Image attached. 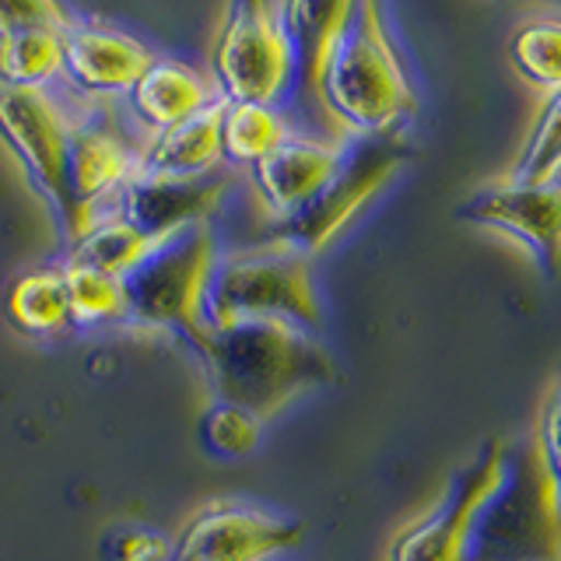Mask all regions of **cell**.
Returning a JSON list of instances; mask_svg holds the SVG:
<instances>
[{
    "label": "cell",
    "instance_id": "6",
    "mask_svg": "<svg viewBox=\"0 0 561 561\" xmlns=\"http://www.w3.org/2000/svg\"><path fill=\"white\" fill-rule=\"evenodd\" d=\"M411 154L414 151L400 130L382 137H347L344 158L337 172L330 175V183L295 215L274 221L267 242L306 260L320 253L362 215L365 204L393 180Z\"/></svg>",
    "mask_w": 561,
    "mask_h": 561
},
{
    "label": "cell",
    "instance_id": "15",
    "mask_svg": "<svg viewBox=\"0 0 561 561\" xmlns=\"http://www.w3.org/2000/svg\"><path fill=\"white\" fill-rule=\"evenodd\" d=\"M344 158V140L288 134L280 145L253 165V186L274 221L295 215L320 193Z\"/></svg>",
    "mask_w": 561,
    "mask_h": 561
},
{
    "label": "cell",
    "instance_id": "13",
    "mask_svg": "<svg viewBox=\"0 0 561 561\" xmlns=\"http://www.w3.org/2000/svg\"><path fill=\"white\" fill-rule=\"evenodd\" d=\"M232 175L225 169L207 175H151L137 172L116 197V215L127 218L151 242H162L190 225H204L221 207Z\"/></svg>",
    "mask_w": 561,
    "mask_h": 561
},
{
    "label": "cell",
    "instance_id": "22",
    "mask_svg": "<svg viewBox=\"0 0 561 561\" xmlns=\"http://www.w3.org/2000/svg\"><path fill=\"white\" fill-rule=\"evenodd\" d=\"M64 78V28H25L0 39V84L49 88Z\"/></svg>",
    "mask_w": 561,
    "mask_h": 561
},
{
    "label": "cell",
    "instance_id": "9",
    "mask_svg": "<svg viewBox=\"0 0 561 561\" xmlns=\"http://www.w3.org/2000/svg\"><path fill=\"white\" fill-rule=\"evenodd\" d=\"M0 137L25 169L32 190L49 204L53 218L64 221L67 193V140L70 123L46 88H11L0 84Z\"/></svg>",
    "mask_w": 561,
    "mask_h": 561
},
{
    "label": "cell",
    "instance_id": "16",
    "mask_svg": "<svg viewBox=\"0 0 561 561\" xmlns=\"http://www.w3.org/2000/svg\"><path fill=\"white\" fill-rule=\"evenodd\" d=\"M351 11H355L351 0H341V4H312V0L280 4V22H285L295 64L291 92L302 102L316 105V113H323V75Z\"/></svg>",
    "mask_w": 561,
    "mask_h": 561
},
{
    "label": "cell",
    "instance_id": "17",
    "mask_svg": "<svg viewBox=\"0 0 561 561\" xmlns=\"http://www.w3.org/2000/svg\"><path fill=\"white\" fill-rule=\"evenodd\" d=\"M218 99L221 95L215 84L204 81L193 67L169 57H154L148 75L130 88V110L148 127V134L169 130L175 123L204 113Z\"/></svg>",
    "mask_w": 561,
    "mask_h": 561
},
{
    "label": "cell",
    "instance_id": "25",
    "mask_svg": "<svg viewBox=\"0 0 561 561\" xmlns=\"http://www.w3.org/2000/svg\"><path fill=\"white\" fill-rule=\"evenodd\" d=\"M64 280H67V306H70V323L78 327H99L113 320H130L127 316V291L123 280L99 274L81 263H64Z\"/></svg>",
    "mask_w": 561,
    "mask_h": 561
},
{
    "label": "cell",
    "instance_id": "5",
    "mask_svg": "<svg viewBox=\"0 0 561 561\" xmlns=\"http://www.w3.org/2000/svg\"><path fill=\"white\" fill-rule=\"evenodd\" d=\"M218 239L210 221L190 225L162 242L123 277L127 316L145 327L175 330L197 347L207 333L204 306L218 267Z\"/></svg>",
    "mask_w": 561,
    "mask_h": 561
},
{
    "label": "cell",
    "instance_id": "12",
    "mask_svg": "<svg viewBox=\"0 0 561 561\" xmlns=\"http://www.w3.org/2000/svg\"><path fill=\"white\" fill-rule=\"evenodd\" d=\"M140 172V148H130L113 127L78 123L67 140L64 193L67 210L60 228L75 245L102 218V204L116 201L123 186Z\"/></svg>",
    "mask_w": 561,
    "mask_h": 561
},
{
    "label": "cell",
    "instance_id": "10",
    "mask_svg": "<svg viewBox=\"0 0 561 561\" xmlns=\"http://www.w3.org/2000/svg\"><path fill=\"white\" fill-rule=\"evenodd\" d=\"M456 218L463 225L484 228V232L513 239L530 253L543 277H561V183L523 186L499 180L470 193L456 210Z\"/></svg>",
    "mask_w": 561,
    "mask_h": 561
},
{
    "label": "cell",
    "instance_id": "11",
    "mask_svg": "<svg viewBox=\"0 0 561 561\" xmlns=\"http://www.w3.org/2000/svg\"><path fill=\"white\" fill-rule=\"evenodd\" d=\"M499 467L502 443H484L446 481L443 495L393 537L386 561H463L470 516L499 481Z\"/></svg>",
    "mask_w": 561,
    "mask_h": 561
},
{
    "label": "cell",
    "instance_id": "1",
    "mask_svg": "<svg viewBox=\"0 0 561 561\" xmlns=\"http://www.w3.org/2000/svg\"><path fill=\"white\" fill-rule=\"evenodd\" d=\"M215 400L236 403L267 421L298 393L337 379L333 358L316 333L280 320H242L210 327L197 344Z\"/></svg>",
    "mask_w": 561,
    "mask_h": 561
},
{
    "label": "cell",
    "instance_id": "7",
    "mask_svg": "<svg viewBox=\"0 0 561 561\" xmlns=\"http://www.w3.org/2000/svg\"><path fill=\"white\" fill-rule=\"evenodd\" d=\"M210 75L225 102L277 105L291 95L295 64L280 4L242 0L228 8L210 49Z\"/></svg>",
    "mask_w": 561,
    "mask_h": 561
},
{
    "label": "cell",
    "instance_id": "14",
    "mask_svg": "<svg viewBox=\"0 0 561 561\" xmlns=\"http://www.w3.org/2000/svg\"><path fill=\"white\" fill-rule=\"evenodd\" d=\"M154 53L119 32L99 22H75L64 32V78L84 95H130V88L148 75Z\"/></svg>",
    "mask_w": 561,
    "mask_h": 561
},
{
    "label": "cell",
    "instance_id": "24",
    "mask_svg": "<svg viewBox=\"0 0 561 561\" xmlns=\"http://www.w3.org/2000/svg\"><path fill=\"white\" fill-rule=\"evenodd\" d=\"M502 180L523 186L561 183V92L540 102L530 137L523 140V151L516 154V162L508 165Z\"/></svg>",
    "mask_w": 561,
    "mask_h": 561
},
{
    "label": "cell",
    "instance_id": "8",
    "mask_svg": "<svg viewBox=\"0 0 561 561\" xmlns=\"http://www.w3.org/2000/svg\"><path fill=\"white\" fill-rule=\"evenodd\" d=\"M306 526L253 502H207L172 540V561H271L302 543Z\"/></svg>",
    "mask_w": 561,
    "mask_h": 561
},
{
    "label": "cell",
    "instance_id": "21",
    "mask_svg": "<svg viewBox=\"0 0 561 561\" xmlns=\"http://www.w3.org/2000/svg\"><path fill=\"white\" fill-rule=\"evenodd\" d=\"M151 250H154V242L145 232H137L127 218H119L116 210H110V215H102L75 245H70L67 263H81V267H92L99 274L123 280Z\"/></svg>",
    "mask_w": 561,
    "mask_h": 561
},
{
    "label": "cell",
    "instance_id": "23",
    "mask_svg": "<svg viewBox=\"0 0 561 561\" xmlns=\"http://www.w3.org/2000/svg\"><path fill=\"white\" fill-rule=\"evenodd\" d=\"M508 64L516 78L534 84L537 92H561V18L540 14L519 22L508 35Z\"/></svg>",
    "mask_w": 561,
    "mask_h": 561
},
{
    "label": "cell",
    "instance_id": "20",
    "mask_svg": "<svg viewBox=\"0 0 561 561\" xmlns=\"http://www.w3.org/2000/svg\"><path fill=\"white\" fill-rule=\"evenodd\" d=\"M8 320L32 337H46V333L70 327L64 267H43L18 277L8 291Z\"/></svg>",
    "mask_w": 561,
    "mask_h": 561
},
{
    "label": "cell",
    "instance_id": "4",
    "mask_svg": "<svg viewBox=\"0 0 561 561\" xmlns=\"http://www.w3.org/2000/svg\"><path fill=\"white\" fill-rule=\"evenodd\" d=\"M242 320H280L309 333L320 330L323 316L312 288L309 260L271 242L218 256L207 288L204 323L210 330Z\"/></svg>",
    "mask_w": 561,
    "mask_h": 561
},
{
    "label": "cell",
    "instance_id": "27",
    "mask_svg": "<svg viewBox=\"0 0 561 561\" xmlns=\"http://www.w3.org/2000/svg\"><path fill=\"white\" fill-rule=\"evenodd\" d=\"M105 561H172V540L158 530L145 526H127V530H113L102 540Z\"/></svg>",
    "mask_w": 561,
    "mask_h": 561
},
{
    "label": "cell",
    "instance_id": "28",
    "mask_svg": "<svg viewBox=\"0 0 561 561\" xmlns=\"http://www.w3.org/2000/svg\"><path fill=\"white\" fill-rule=\"evenodd\" d=\"M75 18L67 8L49 4V0H0V39L25 28H70Z\"/></svg>",
    "mask_w": 561,
    "mask_h": 561
},
{
    "label": "cell",
    "instance_id": "18",
    "mask_svg": "<svg viewBox=\"0 0 561 561\" xmlns=\"http://www.w3.org/2000/svg\"><path fill=\"white\" fill-rule=\"evenodd\" d=\"M221 113L225 99L210 102L204 113L175 123L169 130L148 134L140 145V172L151 175H207L225 169L221 158Z\"/></svg>",
    "mask_w": 561,
    "mask_h": 561
},
{
    "label": "cell",
    "instance_id": "19",
    "mask_svg": "<svg viewBox=\"0 0 561 561\" xmlns=\"http://www.w3.org/2000/svg\"><path fill=\"white\" fill-rule=\"evenodd\" d=\"M291 130L277 105L225 102L221 113V158L225 165L253 169L267 158Z\"/></svg>",
    "mask_w": 561,
    "mask_h": 561
},
{
    "label": "cell",
    "instance_id": "29",
    "mask_svg": "<svg viewBox=\"0 0 561 561\" xmlns=\"http://www.w3.org/2000/svg\"><path fill=\"white\" fill-rule=\"evenodd\" d=\"M534 443L540 449V460L548 467V478H551V484L558 491V502H561V379L551 386L548 397L540 403Z\"/></svg>",
    "mask_w": 561,
    "mask_h": 561
},
{
    "label": "cell",
    "instance_id": "2",
    "mask_svg": "<svg viewBox=\"0 0 561 561\" xmlns=\"http://www.w3.org/2000/svg\"><path fill=\"white\" fill-rule=\"evenodd\" d=\"M414 88L400 49L386 28V14L373 0L351 11L323 75V116L337 137L397 134L414 116Z\"/></svg>",
    "mask_w": 561,
    "mask_h": 561
},
{
    "label": "cell",
    "instance_id": "26",
    "mask_svg": "<svg viewBox=\"0 0 561 561\" xmlns=\"http://www.w3.org/2000/svg\"><path fill=\"white\" fill-rule=\"evenodd\" d=\"M263 435V421L253 417L250 411L236 408V403H221L215 400L210 408L201 414V443L225 460H242L260 446Z\"/></svg>",
    "mask_w": 561,
    "mask_h": 561
},
{
    "label": "cell",
    "instance_id": "3",
    "mask_svg": "<svg viewBox=\"0 0 561 561\" xmlns=\"http://www.w3.org/2000/svg\"><path fill=\"white\" fill-rule=\"evenodd\" d=\"M463 561H561V502L534 435L502 443L499 481L473 508Z\"/></svg>",
    "mask_w": 561,
    "mask_h": 561
}]
</instances>
